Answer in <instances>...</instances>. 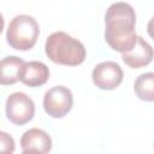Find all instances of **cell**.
Returning <instances> with one entry per match:
<instances>
[{
    "label": "cell",
    "mask_w": 154,
    "mask_h": 154,
    "mask_svg": "<svg viewBox=\"0 0 154 154\" xmlns=\"http://www.w3.org/2000/svg\"><path fill=\"white\" fill-rule=\"evenodd\" d=\"M105 24V40L112 49L126 53L135 47L138 37L135 30L136 13L130 4H112L106 11Z\"/></svg>",
    "instance_id": "6da1fadb"
},
{
    "label": "cell",
    "mask_w": 154,
    "mask_h": 154,
    "mask_svg": "<svg viewBox=\"0 0 154 154\" xmlns=\"http://www.w3.org/2000/svg\"><path fill=\"white\" fill-rule=\"evenodd\" d=\"M47 57L55 64L77 66L85 59L84 45L64 31H55L48 36L45 43Z\"/></svg>",
    "instance_id": "7a4b0ae2"
},
{
    "label": "cell",
    "mask_w": 154,
    "mask_h": 154,
    "mask_svg": "<svg viewBox=\"0 0 154 154\" xmlns=\"http://www.w3.org/2000/svg\"><path fill=\"white\" fill-rule=\"evenodd\" d=\"M40 26L36 19L29 14L13 17L6 31L7 43L17 51L31 49L38 37Z\"/></svg>",
    "instance_id": "3957f363"
},
{
    "label": "cell",
    "mask_w": 154,
    "mask_h": 154,
    "mask_svg": "<svg viewBox=\"0 0 154 154\" xmlns=\"http://www.w3.org/2000/svg\"><path fill=\"white\" fill-rule=\"evenodd\" d=\"M5 111L6 117L11 123L16 125H24L34 118L35 103L26 94L16 91L8 95Z\"/></svg>",
    "instance_id": "277c9868"
},
{
    "label": "cell",
    "mask_w": 154,
    "mask_h": 154,
    "mask_svg": "<svg viewBox=\"0 0 154 154\" xmlns=\"http://www.w3.org/2000/svg\"><path fill=\"white\" fill-rule=\"evenodd\" d=\"M73 96L69 88L55 85L48 89L43 96V108L52 118H63L72 108Z\"/></svg>",
    "instance_id": "5b68a950"
},
{
    "label": "cell",
    "mask_w": 154,
    "mask_h": 154,
    "mask_svg": "<svg viewBox=\"0 0 154 154\" xmlns=\"http://www.w3.org/2000/svg\"><path fill=\"white\" fill-rule=\"evenodd\" d=\"M124 77L122 67L116 61H102L97 64L91 72L94 84L102 90H113L122 83Z\"/></svg>",
    "instance_id": "8992f818"
},
{
    "label": "cell",
    "mask_w": 154,
    "mask_h": 154,
    "mask_svg": "<svg viewBox=\"0 0 154 154\" xmlns=\"http://www.w3.org/2000/svg\"><path fill=\"white\" fill-rule=\"evenodd\" d=\"M20 147L25 154H46L52 149V138L45 130L32 128L23 134L20 138Z\"/></svg>",
    "instance_id": "52a82bcc"
},
{
    "label": "cell",
    "mask_w": 154,
    "mask_h": 154,
    "mask_svg": "<svg viewBox=\"0 0 154 154\" xmlns=\"http://www.w3.org/2000/svg\"><path fill=\"white\" fill-rule=\"evenodd\" d=\"M122 58L129 67L141 69L152 63L154 58V49L143 37L138 36L135 47L131 51L123 53Z\"/></svg>",
    "instance_id": "ba28073f"
},
{
    "label": "cell",
    "mask_w": 154,
    "mask_h": 154,
    "mask_svg": "<svg viewBox=\"0 0 154 154\" xmlns=\"http://www.w3.org/2000/svg\"><path fill=\"white\" fill-rule=\"evenodd\" d=\"M49 78V69L42 61H28L22 69L19 81L28 87L43 85Z\"/></svg>",
    "instance_id": "9c48e42d"
},
{
    "label": "cell",
    "mask_w": 154,
    "mask_h": 154,
    "mask_svg": "<svg viewBox=\"0 0 154 154\" xmlns=\"http://www.w3.org/2000/svg\"><path fill=\"white\" fill-rule=\"evenodd\" d=\"M24 64H25V61L22 58L16 57V55H8V57L2 58L1 65H0L1 84L10 85V84H14L16 82H18Z\"/></svg>",
    "instance_id": "30bf717a"
},
{
    "label": "cell",
    "mask_w": 154,
    "mask_h": 154,
    "mask_svg": "<svg viewBox=\"0 0 154 154\" xmlns=\"http://www.w3.org/2000/svg\"><path fill=\"white\" fill-rule=\"evenodd\" d=\"M134 90L138 99L143 101H154V72H144L141 73L135 83Z\"/></svg>",
    "instance_id": "8fae6325"
},
{
    "label": "cell",
    "mask_w": 154,
    "mask_h": 154,
    "mask_svg": "<svg viewBox=\"0 0 154 154\" xmlns=\"http://www.w3.org/2000/svg\"><path fill=\"white\" fill-rule=\"evenodd\" d=\"M0 135H1V140H0V143H1L0 149H1V152H4V153H13V150H14V141H13V138L8 134H6L5 131H1Z\"/></svg>",
    "instance_id": "7c38bea8"
},
{
    "label": "cell",
    "mask_w": 154,
    "mask_h": 154,
    "mask_svg": "<svg viewBox=\"0 0 154 154\" xmlns=\"http://www.w3.org/2000/svg\"><path fill=\"white\" fill-rule=\"evenodd\" d=\"M147 31H148L149 36L154 40V17L150 18V20L148 22V24H147Z\"/></svg>",
    "instance_id": "4fadbf2b"
}]
</instances>
